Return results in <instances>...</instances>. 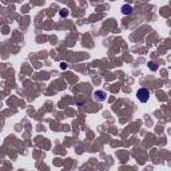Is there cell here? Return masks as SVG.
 <instances>
[{
	"mask_svg": "<svg viewBox=\"0 0 171 171\" xmlns=\"http://www.w3.org/2000/svg\"><path fill=\"white\" fill-rule=\"evenodd\" d=\"M148 68H150V70H152V71H156V70H158V66H156V63H155V62H150V63H148Z\"/></svg>",
	"mask_w": 171,
	"mask_h": 171,
	"instance_id": "5b68a950",
	"label": "cell"
},
{
	"mask_svg": "<svg viewBox=\"0 0 171 171\" xmlns=\"http://www.w3.org/2000/svg\"><path fill=\"white\" fill-rule=\"evenodd\" d=\"M59 15H60L62 17H66V16H68V10H67V8H62V10L59 11Z\"/></svg>",
	"mask_w": 171,
	"mask_h": 171,
	"instance_id": "277c9868",
	"label": "cell"
},
{
	"mask_svg": "<svg viewBox=\"0 0 171 171\" xmlns=\"http://www.w3.org/2000/svg\"><path fill=\"white\" fill-rule=\"evenodd\" d=\"M122 12H123L124 15L132 14V7H131V5H127V4H124L123 7H122Z\"/></svg>",
	"mask_w": 171,
	"mask_h": 171,
	"instance_id": "3957f363",
	"label": "cell"
},
{
	"mask_svg": "<svg viewBox=\"0 0 171 171\" xmlns=\"http://www.w3.org/2000/svg\"><path fill=\"white\" fill-rule=\"evenodd\" d=\"M60 68H63V70H66V68H67V64H66V63H62V64H60Z\"/></svg>",
	"mask_w": 171,
	"mask_h": 171,
	"instance_id": "8992f818",
	"label": "cell"
},
{
	"mask_svg": "<svg viewBox=\"0 0 171 171\" xmlns=\"http://www.w3.org/2000/svg\"><path fill=\"white\" fill-rule=\"evenodd\" d=\"M94 98L98 99L99 102H103V100H106V92H103V91H95Z\"/></svg>",
	"mask_w": 171,
	"mask_h": 171,
	"instance_id": "7a4b0ae2",
	"label": "cell"
},
{
	"mask_svg": "<svg viewBox=\"0 0 171 171\" xmlns=\"http://www.w3.org/2000/svg\"><path fill=\"white\" fill-rule=\"evenodd\" d=\"M136 96H138V99H139V102L146 103V102L148 100V98H150V91H148L147 88H139L136 92Z\"/></svg>",
	"mask_w": 171,
	"mask_h": 171,
	"instance_id": "6da1fadb",
	"label": "cell"
}]
</instances>
